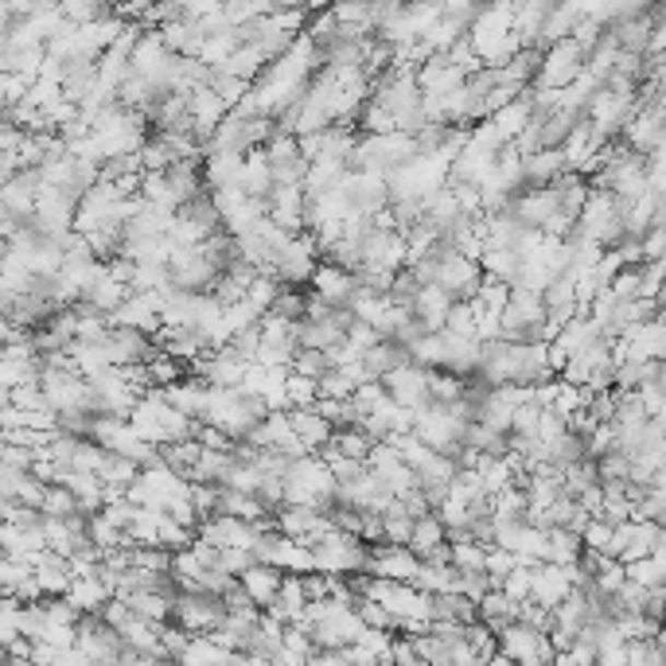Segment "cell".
Wrapping results in <instances>:
<instances>
[{
    "label": "cell",
    "instance_id": "6da1fadb",
    "mask_svg": "<svg viewBox=\"0 0 666 666\" xmlns=\"http://www.w3.org/2000/svg\"><path fill=\"white\" fill-rule=\"evenodd\" d=\"M336 503H339V483L328 464H324L320 456L293 460V468L284 476V506H304V511L331 515Z\"/></svg>",
    "mask_w": 666,
    "mask_h": 666
},
{
    "label": "cell",
    "instance_id": "7a4b0ae2",
    "mask_svg": "<svg viewBox=\"0 0 666 666\" xmlns=\"http://www.w3.org/2000/svg\"><path fill=\"white\" fill-rule=\"evenodd\" d=\"M312 558H316V573H328V577H355V573H366V565H371V546L351 538V534L331 530L328 538L312 550Z\"/></svg>",
    "mask_w": 666,
    "mask_h": 666
},
{
    "label": "cell",
    "instance_id": "3957f363",
    "mask_svg": "<svg viewBox=\"0 0 666 666\" xmlns=\"http://www.w3.org/2000/svg\"><path fill=\"white\" fill-rule=\"evenodd\" d=\"M499 651L515 666H553L558 647L546 631L530 628V623H511V628L499 635Z\"/></svg>",
    "mask_w": 666,
    "mask_h": 666
},
{
    "label": "cell",
    "instance_id": "277c9868",
    "mask_svg": "<svg viewBox=\"0 0 666 666\" xmlns=\"http://www.w3.org/2000/svg\"><path fill=\"white\" fill-rule=\"evenodd\" d=\"M363 635H366V623H363V616H359V608L336 605V600L328 605V616L312 628L316 651H336V655H339V651H347V647H355Z\"/></svg>",
    "mask_w": 666,
    "mask_h": 666
},
{
    "label": "cell",
    "instance_id": "5b68a950",
    "mask_svg": "<svg viewBox=\"0 0 666 666\" xmlns=\"http://www.w3.org/2000/svg\"><path fill=\"white\" fill-rule=\"evenodd\" d=\"M98 343L106 347L109 363H114L117 371L152 366L156 359H161V343H156L152 336H144V331H133V328H109Z\"/></svg>",
    "mask_w": 666,
    "mask_h": 666
},
{
    "label": "cell",
    "instance_id": "8992f818",
    "mask_svg": "<svg viewBox=\"0 0 666 666\" xmlns=\"http://www.w3.org/2000/svg\"><path fill=\"white\" fill-rule=\"evenodd\" d=\"M226 620V605H222V596H211V593H179L176 596V616L172 623L187 628L191 635H214Z\"/></svg>",
    "mask_w": 666,
    "mask_h": 666
},
{
    "label": "cell",
    "instance_id": "52a82bcc",
    "mask_svg": "<svg viewBox=\"0 0 666 666\" xmlns=\"http://www.w3.org/2000/svg\"><path fill=\"white\" fill-rule=\"evenodd\" d=\"M436 261H441V277H436V284H441L444 293L453 296L456 304H468L483 293L488 273H483L480 261L464 258V254H448V258H436Z\"/></svg>",
    "mask_w": 666,
    "mask_h": 666
},
{
    "label": "cell",
    "instance_id": "ba28073f",
    "mask_svg": "<svg viewBox=\"0 0 666 666\" xmlns=\"http://www.w3.org/2000/svg\"><path fill=\"white\" fill-rule=\"evenodd\" d=\"M366 573L378 581H394V585H418L421 558L413 550H406V546H374Z\"/></svg>",
    "mask_w": 666,
    "mask_h": 666
},
{
    "label": "cell",
    "instance_id": "9c48e42d",
    "mask_svg": "<svg viewBox=\"0 0 666 666\" xmlns=\"http://www.w3.org/2000/svg\"><path fill=\"white\" fill-rule=\"evenodd\" d=\"M74 647H79L94 666H114L125 651V640L102 620V616H86V620L79 623V643H74Z\"/></svg>",
    "mask_w": 666,
    "mask_h": 666
},
{
    "label": "cell",
    "instance_id": "30bf717a",
    "mask_svg": "<svg viewBox=\"0 0 666 666\" xmlns=\"http://www.w3.org/2000/svg\"><path fill=\"white\" fill-rule=\"evenodd\" d=\"M277 530H281L284 538H293V542L316 550V546H320L324 538L336 530V526H331V518L320 515V511H304V506H281V511H277Z\"/></svg>",
    "mask_w": 666,
    "mask_h": 666
},
{
    "label": "cell",
    "instance_id": "8fae6325",
    "mask_svg": "<svg viewBox=\"0 0 666 666\" xmlns=\"http://www.w3.org/2000/svg\"><path fill=\"white\" fill-rule=\"evenodd\" d=\"M429 374L433 371H421V366H401V371L386 374L383 386L386 394L394 398V406L409 409V413H421L425 406H433V394H429Z\"/></svg>",
    "mask_w": 666,
    "mask_h": 666
},
{
    "label": "cell",
    "instance_id": "7c38bea8",
    "mask_svg": "<svg viewBox=\"0 0 666 666\" xmlns=\"http://www.w3.org/2000/svg\"><path fill=\"white\" fill-rule=\"evenodd\" d=\"M355 293H359L355 273H347V269H336V266H328V261H320V269H316V277H312V296H320V301L331 304V308H351Z\"/></svg>",
    "mask_w": 666,
    "mask_h": 666
},
{
    "label": "cell",
    "instance_id": "4fadbf2b",
    "mask_svg": "<svg viewBox=\"0 0 666 666\" xmlns=\"http://www.w3.org/2000/svg\"><path fill=\"white\" fill-rule=\"evenodd\" d=\"M453 308H456V301L444 293L441 284H421L418 301H413V316L425 324L429 336H441V331L448 328V316H453Z\"/></svg>",
    "mask_w": 666,
    "mask_h": 666
},
{
    "label": "cell",
    "instance_id": "5bb4252c",
    "mask_svg": "<svg viewBox=\"0 0 666 666\" xmlns=\"http://www.w3.org/2000/svg\"><path fill=\"white\" fill-rule=\"evenodd\" d=\"M289 421H293L296 436H301L304 448H308L312 456H320L324 448H331V441H336V429H331V421L320 418L316 409H289Z\"/></svg>",
    "mask_w": 666,
    "mask_h": 666
},
{
    "label": "cell",
    "instance_id": "9a60e30c",
    "mask_svg": "<svg viewBox=\"0 0 666 666\" xmlns=\"http://www.w3.org/2000/svg\"><path fill=\"white\" fill-rule=\"evenodd\" d=\"M242 588H246L249 593V600H254V605L261 608V612H269V608L277 605V596H281V585H284V573L281 569H273V565H254L246 573V577L238 581Z\"/></svg>",
    "mask_w": 666,
    "mask_h": 666
},
{
    "label": "cell",
    "instance_id": "2e32d148",
    "mask_svg": "<svg viewBox=\"0 0 666 666\" xmlns=\"http://www.w3.org/2000/svg\"><path fill=\"white\" fill-rule=\"evenodd\" d=\"M36 581L47 596H67L74 585V569L71 558H59V553L47 550L44 558H36Z\"/></svg>",
    "mask_w": 666,
    "mask_h": 666
},
{
    "label": "cell",
    "instance_id": "e0dca14e",
    "mask_svg": "<svg viewBox=\"0 0 666 666\" xmlns=\"http://www.w3.org/2000/svg\"><path fill=\"white\" fill-rule=\"evenodd\" d=\"M273 168H269V156L266 149L261 152H249L246 164H242V176H238V191H246L249 199H269L273 196Z\"/></svg>",
    "mask_w": 666,
    "mask_h": 666
},
{
    "label": "cell",
    "instance_id": "ac0fdd59",
    "mask_svg": "<svg viewBox=\"0 0 666 666\" xmlns=\"http://www.w3.org/2000/svg\"><path fill=\"white\" fill-rule=\"evenodd\" d=\"M67 600H71L82 616H102L109 605H114V588H109L102 577H86V581H74Z\"/></svg>",
    "mask_w": 666,
    "mask_h": 666
},
{
    "label": "cell",
    "instance_id": "d6986e66",
    "mask_svg": "<svg viewBox=\"0 0 666 666\" xmlns=\"http://www.w3.org/2000/svg\"><path fill=\"white\" fill-rule=\"evenodd\" d=\"M518 600H511V596L503 593V588H491L488 596L480 600V623H488L495 635H503L511 623H518Z\"/></svg>",
    "mask_w": 666,
    "mask_h": 666
},
{
    "label": "cell",
    "instance_id": "ffe728a7",
    "mask_svg": "<svg viewBox=\"0 0 666 666\" xmlns=\"http://www.w3.org/2000/svg\"><path fill=\"white\" fill-rule=\"evenodd\" d=\"M585 558V538L577 530H546V565H577Z\"/></svg>",
    "mask_w": 666,
    "mask_h": 666
},
{
    "label": "cell",
    "instance_id": "44dd1931",
    "mask_svg": "<svg viewBox=\"0 0 666 666\" xmlns=\"http://www.w3.org/2000/svg\"><path fill=\"white\" fill-rule=\"evenodd\" d=\"M448 546V526L441 523V515H425L418 518V526H413V542H409V550L418 553L421 561L433 558L436 550H444Z\"/></svg>",
    "mask_w": 666,
    "mask_h": 666
},
{
    "label": "cell",
    "instance_id": "7402d4cb",
    "mask_svg": "<svg viewBox=\"0 0 666 666\" xmlns=\"http://www.w3.org/2000/svg\"><path fill=\"white\" fill-rule=\"evenodd\" d=\"M374 436L366 433L363 425L359 429H339L336 433V441H331V453H339V456H347V460H371V453H374Z\"/></svg>",
    "mask_w": 666,
    "mask_h": 666
},
{
    "label": "cell",
    "instance_id": "603a6c76",
    "mask_svg": "<svg viewBox=\"0 0 666 666\" xmlns=\"http://www.w3.org/2000/svg\"><path fill=\"white\" fill-rule=\"evenodd\" d=\"M429 394H433L436 406H456V401H468V378L448 371L429 374Z\"/></svg>",
    "mask_w": 666,
    "mask_h": 666
},
{
    "label": "cell",
    "instance_id": "cb8c5ba5",
    "mask_svg": "<svg viewBox=\"0 0 666 666\" xmlns=\"http://www.w3.org/2000/svg\"><path fill=\"white\" fill-rule=\"evenodd\" d=\"M141 471H144L141 464H133V460H125V456H114V453H109L98 476H102V483H106V488L129 491L137 480H141Z\"/></svg>",
    "mask_w": 666,
    "mask_h": 666
},
{
    "label": "cell",
    "instance_id": "d4e9b609",
    "mask_svg": "<svg viewBox=\"0 0 666 666\" xmlns=\"http://www.w3.org/2000/svg\"><path fill=\"white\" fill-rule=\"evenodd\" d=\"M90 546H94V550H102V553H114V550H129L133 542H129V534L117 530L106 515H94V518H90Z\"/></svg>",
    "mask_w": 666,
    "mask_h": 666
},
{
    "label": "cell",
    "instance_id": "484cf974",
    "mask_svg": "<svg viewBox=\"0 0 666 666\" xmlns=\"http://www.w3.org/2000/svg\"><path fill=\"white\" fill-rule=\"evenodd\" d=\"M284 398H289V409H316V401H320V383L289 371V378H284Z\"/></svg>",
    "mask_w": 666,
    "mask_h": 666
},
{
    "label": "cell",
    "instance_id": "4316f807",
    "mask_svg": "<svg viewBox=\"0 0 666 666\" xmlns=\"http://www.w3.org/2000/svg\"><path fill=\"white\" fill-rule=\"evenodd\" d=\"M488 546L480 542H460L453 546V569L456 573H488Z\"/></svg>",
    "mask_w": 666,
    "mask_h": 666
},
{
    "label": "cell",
    "instance_id": "83f0119b",
    "mask_svg": "<svg viewBox=\"0 0 666 666\" xmlns=\"http://www.w3.org/2000/svg\"><path fill=\"white\" fill-rule=\"evenodd\" d=\"M413 526H418V518L406 515V506H394L390 515H386V546H406L413 542Z\"/></svg>",
    "mask_w": 666,
    "mask_h": 666
},
{
    "label": "cell",
    "instance_id": "f1b7e54d",
    "mask_svg": "<svg viewBox=\"0 0 666 666\" xmlns=\"http://www.w3.org/2000/svg\"><path fill=\"white\" fill-rule=\"evenodd\" d=\"M359 383L347 371H331L328 378H320V401H355Z\"/></svg>",
    "mask_w": 666,
    "mask_h": 666
},
{
    "label": "cell",
    "instance_id": "f546056e",
    "mask_svg": "<svg viewBox=\"0 0 666 666\" xmlns=\"http://www.w3.org/2000/svg\"><path fill=\"white\" fill-rule=\"evenodd\" d=\"M464 640H468V647L476 651V658H480V666L488 663V658H495V655H499V635L488 628V623H471V628H468V635H464Z\"/></svg>",
    "mask_w": 666,
    "mask_h": 666
},
{
    "label": "cell",
    "instance_id": "4dcf8cb0",
    "mask_svg": "<svg viewBox=\"0 0 666 666\" xmlns=\"http://www.w3.org/2000/svg\"><path fill=\"white\" fill-rule=\"evenodd\" d=\"M534 569L538 565H518L515 573H511V577L503 581V593L511 596V600H518V605H526V600H530L534 596Z\"/></svg>",
    "mask_w": 666,
    "mask_h": 666
},
{
    "label": "cell",
    "instance_id": "1f68e13d",
    "mask_svg": "<svg viewBox=\"0 0 666 666\" xmlns=\"http://www.w3.org/2000/svg\"><path fill=\"white\" fill-rule=\"evenodd\" d=\"M44 515L47 518H74V515H79V499H74L67 488H47Z\"/></svg>",
    "mask_w": 666,
    "mask_h": 666
},
{
    "label": "cell",
    "instance_id": "d6a6232c",
    "mask_svg": "<svg viewBox=\"0 0 666 666\" xmlns=\"http://www.w3.org/2000/svg\"><path fill=\"white\" fill-rule=\"evenodd\" d=\"M293 371L296 374H304V378H328L331 374V363H328V355L324 351H296V359H293Z\"/></svg>",
    "mask_w": 666,
    "mask_h": 666
},
{
    "label": "cell",
    "instance_id": "836d02e7",
    "mask_svg": "<svg viewBox=\"0 0 666 666\" xmlns=\"http://www.w3.org/2000/svg\"><path fill=\"white\" fill-rule=\"evenodd\" d=\"M518 565H523V558H515L511 550H499L495 546V550L488 553V577L495 581V588H503V581L511 577Z\"/></svg>",
    "mask_w": 666,
    "mask_h": 666
},
{
    "label": "cell",
    "instance_id": "e575fe53",
    "mask_svg": "<svg viewBox=\"0 0 666 666\" xmlns=\"http://www.w3.org/2000/svg\"><path fill=\"white\" fill-rule=\"evenodd\" d=\"M386 401H390V394H386L383 383H366V386H359V394H355V409L363 413V421L371 418V413H378Z\"/></svg>",
    "mask_w": 666,
    "mask_h": 666
},
{
    "label": "cell",
    "instance_id": "d590c367",
    "mask_svg": "<svg viewBox=\"0 0 666 666\" xmlns=\"http://www.w3.org/2000/svg\"><path fill=\"white\" fill-rule=\"evenodd\" d=\"M359 616H363V623L371 631H390V635H398V620H394L383 605H374V600H359Z\"/></svg>",
    "mask_w": 666,
    "mask_h": 666
},
{
    "label": "cell",
    "instance_id": "8d00e7d4",
    "mask_svg": "<svg viewBox=\"0 0 666 666\" xmlns=\"http://www.w3.org/2000/svg\"><path fill=\"white\" fill-rule=\"evenodd\" d=\"M4 468L32 471L36 468V453H32V448H20V444H4Z\"/></svg>",
    "mask_w": 666,
    "mask_h": 666
},
{
    "label": "cell",
    "instance_id": "74e56055",
    "mask_svg": "<svg viewBox=\"0 0 666 666\" xmlns=\"http://www.w3.org/2000/svg\"><path fill=\"white\" fill-rule=\"evenodd\" d=\"M55 666H94V663H90V658L82 655L79 647H71V651H62V655L55 658Z\"/></svg>",
    "mask_w": 666,
    "mask_h": 666
},
{
    "label": "cell",
    "instance_id": "f35d334b",
    "mask_svg": "<svg viewBox=\"0 0 666 666\" xmlns=\"http://www.w3.org/2000/svg\"><path fill=\"white\" fill-rule=\"evenodd\" d=\"M655 390L666 398V359H663V363H658V383H655Z\"/></svg>",
    "mask_w": 666,
    "mask_h": 666
},
{
    "label": "cell",
    "instance_id": "ab89813d",
    "mask_svg": "<svg viewBox=\"0 0 666 666\" xmlns=\"http://www.w3.org/2000/svg\"><path fill=\"white\" fill-rule=\"evenodd\" d=\"M483 666H515V663H511V658H506L503 651H499V655H495V658H488V663H483Z\"/></svg>",
    "mask_w": 666,
    "mask_h": 666
},
{
    "label": "cell",
    "instance_id": "60d3db41",
    "mask_svg": "<svg viewBox=\"0 0 666 666\" xmlns=\"http://www.w3.org/2000/svg\"><path fill=\"white\" fill-rule=\"evenodd\" d=\"M4 666H39V663H32V658H9Z\"/></svg>",
    "mask_w": 666,
    "mask_h": 666
},
{
    "label": "cell",
    "instance_id": "b9f144b4",
    "mask_svg": "<svg viewBox=\"0 0 666 666\" xmlns=\"http://www.w3.org/2000/svg\"><path fill=\"white\" fill-rule=\"evenodd\" d=\"M161 666H179V663H161Z\"/></svg>",
    "mask_w": 666,
    "mask_h": 666
},
{
    "label": "cell",
    "instance_id": "7bdbcfd3",
    "mask_svg": "<svg viewBox=\"0 0 666 666\" xmlns=\"http://www.w3.org/2000/svg\"><path fill=\"white\" fill-rule=\"evenodd\" d=\"M378 666H383V663H378Z\"/></svg>",
    "mask_w": 666,
    "mask_h": 666
}]
</instances>
